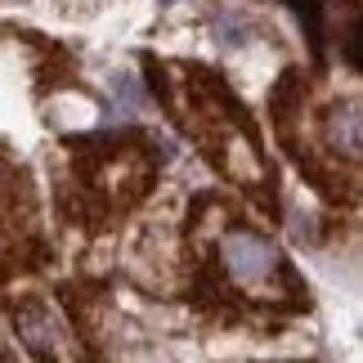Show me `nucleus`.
<instances>
[{
  "mask_svg": "<svg viewBox=\"0 0 363 363\" xmlns=\"http://www.w3.org/2000/svg\"><path fill=\"white\" fill-rule=\"evenodd\" d=\"M220 256H225L229 274L238 278V283H247V287H260L264 278L274 274V264H278L274 247L264 238H256V233H242V229L229 233V238L220 242Z\"/></svg>",
  "mask_w": 363,
  "mask_h": 363,
  "instance_id": "obj_1",
  "label": "nucleus"
},
{
  "mask_svg": "<svg viewBox=\"0 0 363 363\" xmlns=\"http://www.w3.org/2000/svg\"><path fill=\"white\" fill-rule=\"evenodd\" d=\"M18 328H23V337H27V345H32L36 354L63 359V350H67V332L59 328V318H54L50 310H27V314H18Z\"/></svg>",
  "mask_w": 363,
  "mask_h": 363,
  "instance_id": "obj_2",
  "label": "nucleus"
},
{
  "mask_svg": "<svg viewBox=\"0 0 363 363\" xmlns=\"http://www.w3.org/2000/svg\"><path fill=\"white\" fill-rule=\"evenodd\" d=\"M50 117H59V125H94V104L86 99V94H54V104H50Z\"/></svg>",
  "mask_w": 363,
  "mask_h": 363,
  "instance_id": "obj_3",
  "label": "nucleus"
},
{
  "mask_svg": "<svg viewBox=\"0 0 363 363\" xmlns=\"http://www.w3.org/2000/svg\"><path fill=\"white\" fill-rule=\"evenodd\" d=\"M229 171L238 179H247V184H260V179H264V166L256 157V148H251L247 139H238V135L229 139Z\"/></svg>",
  "mask_w": 363,
  "mask_h": 363,
  "instance_id": "obj_4",
  "label": "nucleus"
},
{
  "mask_svg": "<svg viewBox=\"0 0 363 363\" xmlns=\"http://www.w3.org/2000/svg\"><path fill=\"white\" fill-rule=\"evenodd\" d=\"M332 148H341L345 157L359 152V108H345L332 117Z\"/></svg>",
  "mask_w": 363,
  "mask_h": 363,
  "instance_id": "obj_5",
  "label": "nucleus"
}]
</instances>
